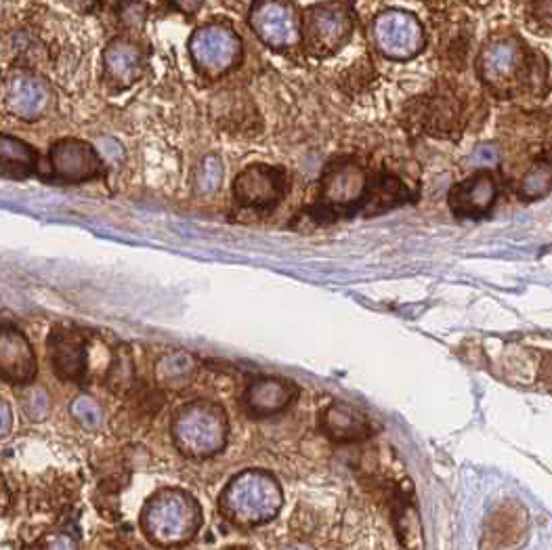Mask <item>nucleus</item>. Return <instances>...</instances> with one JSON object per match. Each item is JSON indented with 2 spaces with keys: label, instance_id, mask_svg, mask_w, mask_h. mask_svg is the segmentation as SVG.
Instances as JSON below:
<instances>
[{
  "label": "nucleus",
  "instance_id": "f257e3e1",
  "mask_svg": "<svg viewBox=\"0 0 552 550\" xmlns=\"http://www.w3.org/2000/svg\"><path fill=\"white\" fill-rule=\"evenodd\" d=\"M202 509L198 500L181 488H164L145 502L141 513L143 534L162 548L187 544L200 532Z\"/></svg>",
  "mask_w": 552,
  "mask_h": 550
},
{
  "label": "nucleus",
  "instance_id": "f03ea898",
  "mask_svg": "<svg viewBox=\"0 0 552 550\" xmlns=\"http://www.w3.org/2000/svg\"><path fill=\"white\" fill-rule=\"evenodd\" d=\"M229 435L227 414L212 401H189L173 418V439L181 454L208 458L219 454Z\"/></svg>",
  "mask_w": 552,
  "mask_h": 550
},
{
  "label": "nucleus",
  "instance_id": "7ed1b4c3",
  "mask_svg": "<svg viewBox=\"0 0 552 550\" xmlns=\"http://www.w3.org/2000/svg\"><path fill=\"white\" fill-rule=\"evenodd\" d=\"M280 485L267 473L246 471L227 483L219 498L221 513L238 525H259L278 515Z\"/></svg>",
  "mask_w": 552,
  "mask_h": 550
},
{
  "label": "nucleus",
  "instance_id": "20e7f679",
  "mask_svg": "<svg viewBox=\"0 0 552 550\" xmlns=\"http://www.w3.org/2000/svg\"><path fill=\"white\" fill-rule=\"evenodd\" d=\"M368 175L362 164L341 158L334 160L322 179V206L313 208L315 219L334 221L341 213H353L362 208L368 194Z\"/></svg>",
  "mask_w": 552,
  "mask_h": 550
},
{
  "label": "nucleus",
  "instance_id": "39448f33",
  "mask_svg": "<svg viewBox=\"0 0 552 550\" xmlns=\"http://www.w3.org/2000/svg\"><path fill=\"white\" fill-rule=\"evenodd\" d=\"M353 32V13L347 0H332L305 13L301 38L311 55L328 57L341 49Z\"/></svg>",
  "mask_w": 552,
  "mask_h": 550
},
{
  "label": "nucleus",
  "instance_id": "423d86ee",
  "mask_svg": "<svg viewBox=\"0 0 552 550\" xmlns=\"http://www.w3.org/2000/svg\"><path fill=\"white\" fill-rule=\"evenodd\" d=\"M189 55L202 74L217 78L238 66L242 57V42L231 28L204 26L191 34Z\"/></svg>",
  "mask_w": 552,
  "mask_h": 550
},
{
  "label": "nucleus",
  "instance_id": "0eeeda50",
  "mask_svg": "<svg viewBox=\"0 0 552 550\" xmlns=\"http://www.w3.org/2000/svg\"><path fill=\"white\" fill-rule=\"evenodd\" d=\"M376 49L389 59H412L424 47V32L420 21L406 11H385L372 24Z\"/></svg>",
  "mask_w": 552,
  "mask_h": 550
},
{
  "label": "nucleus",
  "instance_id": "6e6552de",
  "mask_svg": "<svg viewBox=\"0 0 552 550\" xmlns=\"http://www.w3.org/2000/svg\"><path fill=\"white\" fill-rule=\"evenodd\" d=\"M250 26L273 49H288L301 40L299 15L288 0H257L250 11Z\"/></svg>",
  "mask_w": 552,
  "mask_h": 550
},
{
  "label": "nucleus",
  "instance_id": "1a4fd4ad",
  "mask_svg": "<svg viewBox=\"0 0 552 550\" xmlns=\"http://www.w3.org/2000/svg\"><path fill=\"white\" fill-rule=\"evenodd\" d=\"M479 74L490 84V89L506 93L517 82H523L525 51L515 38H502L487 45L479 59Z\"/></svg>",
  "mask_w": 552,
  "mask_h": 550
},
{
  "label": "nucleus",
  "instance_id": "9d476101",
  "mask_svg": "<svg viewBox=\"0 0 552 550\" xmlns=\"http://www.w3.org/2000/svg\"><path fill=\"white\" fill-rule=\"evenodd\" d=\"M51 175L66 183H82L91 181L101 175L103 160L87 141L80 139H61L57 141L49 152Z\"/></svg>",
  "mask_w": 552,
  "mask_h": 550
},
{
  "label": "nucleus",
  "instance_id": "9b49d317",
  "mask_svg": "<svg viewBox=\"0 0 552 550\" xmlns=\"http://www.w3.org/2000/svg\"><path fill=\"white\" fill-rule=\"evenodd\" d=\"M286 177L282 168L267 164H252L238 175L233 183V196L246 208L267 210L278 204L284 196Z\"/></svg>",
  "mask_w": 552,
  "mask_h": 550
},
{
  "label": "nucleus",
  "instance_id": "f8f14e48",
  "mask_svg": "<svg viewBox=\"0 0 552 550\" xmlns=\"http://www.w3.org/2000/svg\"><path fill=\"white\" fill-rule=\"evenodd\" d=\"M3 95L7 110L13 116L30 122L45 116L51 99L47 82L26 70H17L7 78Z\"/></svg>",
  "mask_w": 552,
  "mask_h": 550
},
{
  "label": "nucleus",
  "instance_id": "ddd939ff",
  "mask_svg": "<svg viewBox=\"0 0 552 550\" xmlns=\"http://www.w3.org/2000/svg\"><path fill=\"white\" fill-rule=\"evenodd\" d=\"M51 366L59 378L80 380L89 368V347L76 330L59 328L49 338Z\"/></svg>",
  "mask_w": 552,
  "mask_h": 550
},
{
  "label": "nucleus",
  "instance_id": "4468645a",
  "mask_svg": "<svg viewBox=\"0 0 552 550\" xmlns=\"http://www.w3.org/2000/svg\"><path fill=\"white\" fill-rule=\"evenodd\" d=\"M36 374V357L28 338L15 328H0V376L28 385Z\"/></svg>",
  "mask_w": 552,
  "mask_h": 550
},
{
  "label": "nucleus",
  "instance_id": "2eb2a0df",
  "mask_svg": "<svg viewBox=\"0 0 552 550\" xmlns=\"http://www.w3.org/2000/svg\"><path fill=\"white\" fill-rule=\"evenodd\" d=\"M496 183L490 175H477L452 187L450 208L458 217H481L496 200Z\"/></svg>",
  "mask_w": 552,
  "mask_h": 550
},
{
  "label": "nucleus",
  "instance_id": "dca6fc26",
  "mask_svg": "<svg viewBox=\"0 0 552 550\" xmlns=\"http://www.w3.org/2000/svg\"><path fill=\"white\" fill-rule=\"evenodd\" d=\"M103 66L116 87H131L143 72V51L131 40H114L103 53Z\"/></svg>",
  "mask_w": 552,
  "mask_h": 550
},
{
  "label": "nucleus",
  "instance_id": "f3484780",
  "mask_svg": "<svg viewBox=\"0 0 552 550\" xmlns=\"http://www.w3.org/2000/svg\"><path fill=\"white\" fill-rule=\"evenodd\" d=\"M296 397V387L282 378H261L246 393V406L252 414L269 416L284 410Z\"/></svg>",
  "mask_w": 552,
  "mask_h": 550
},
{
  "label": "nucleus",
  "instance_id": "a211bd4d",
  "mask_svg": "<svg viewBox=\"0 0 552 550\" xmlns=\"http://www.w3.org/2000/svg\"><path fill=\"white\" fill-rule=\"evenodd\" d=\"M324 431L338 443L362 441L372 435L370 420L347 404H332L324 414Z\"/></svg>",
  "mask_w": 552,
  "mask_h": 550
},
{
  "label": "nucleus",
  "instance_id": "6ab92c4d",
  "mask_svg": "<svg viewBox=\"0 0 552 550\" xmlns=\"http://www.w3.org/2000/svg\"><path fill=\"white\" fill-rule=\"evenodd\" d=\"M36 152L17 137L0 135V179L24 181L36 171Z\"/></svg>",
  "mask_w": 552,
  "mask_h": 550
},
{
  "label": "nucleus",
  "instance_id": "aec40b11",
  "mask_svg": "<svg viewBox=\"0 0 552 550\" xmlns=\"http://www.w3.org/2000/svg\"><path fill=\"white\" fill-rule=\"evenodd\" d=\"M198 370L196 359L185 351H171L158 359L156 380L158 385L171 391L185 389L194 380Z\"/></svg>",
  "mask_w": 552,
  "mask_h": 550
},
{
  "label": "nucleus",
  "instance_id": "412c9836",
  "mask_svg": "<svg viewBox=\"0 0 552 550\" xmlns=\"http://www.w3.org/2000/svg\"><path fill=\"white\" fill-rule=\"evenodd\" d=\"M408 200V189L395 177H380L368 185V194L364 200V210L368 215H382L387 210L399 206Z\"/></svg>",
  "mask_w": 552,
  "mask_h": 550
},
{
  "label": "nucleus",
  "instance_id": "4be33fe9",
  "mask_svg": "<svg viewBox=\"0 0 552 550\" xmlns=\"http://www.w3.org/2000/svg\"><path fill=\"white\" fill-rule=\"evenodd\" d=\"M395 521H397V532H399L403 550H422V530H420L416 506L403 498L397 500Z\"/></svg>",
  "mask_w": 552,
  "mask_h": 550
},
{
  "label": "nucleus",
  "instance_id": "5701e85b",
  "mask_svg": "<svg viewBox=\"0 0 552 550\" xmlns=\"http://www.w3.org/2000/svg\"><path fill=\"white\" fill-rule=\"evenodd\" d=\"M552 189V158H540L527 168L519 194L523 200L544 198Z\"/></svg>",
  "mask_w": 552,
  "mask_h": 550
},
{
  "label": "nucleus",
  "instance_id": "b1692460",
  "mask_svg": "<svg viewBox=\"0 0 552 550\" xmlns=\"http://www.w3.org/2000/svg\"><path fill=\"white\" fill-rule=\"evenodd\" d=\"M427 116V129L435 135H445L448 131H454L458 126V103L450 97H439V101H433Z\"/></svg>",
  "mask_w": 552,
  "mask_h": 550
},
{
  "label": "nucleus",
  "instance_id": "393cba45",
  "mask_svg": "<svg viewBox=\"0 0 552 550\" xmlns=\"http://www.w3.org/2000/svg\"><path fill=\"white\" fill-rule=\"evenodd\" d=\"M223 183V164L217 156H208L198 168L196 175V194L210 196L215 194Z\"/></svg>",
  "mask_w": 552,
  "mask_h": 550
},
{
  "label": "nucleus",
  "instance_id": "a878e982",
  "mask_svg": "<svg viewBox=\"0 0 552 550\" xmlns=\"http://www.w3.org/2000/svg\"><path fill=\"white\" fill-rule=\"evenodd\" d=\"M72 416L78 420L84 429H99L103 425V408L97 404V401L91 395H78L72 401Z\"/></svg>",
  "mask_w": 552,
  "mask_h": 550
},
{
  "label": "nucleus",
  "instance_id": "bb28decb",
  "mask_svg": "<svg viewBox=\"0 0 552 550\" xmlns=\"http://www.w3.org/2000/svg\"><path fill=\"white\" fill-rule=\"evenodd\" d=\"M24 410L34 422L45 420V416L49 414V395H47V391L30 389L26 399H24Z\"/></svg>",
  "mask_w": 552,
  "mask_h": 550
},
{
  "label": "nucleus",
  "instance_id": "cd10ccee",
  "mask_svg": "<svg viewBox=\"0 0 552 550\" xmlns=\"http://www.w3.org/2000/svg\"><path fill=\"white\" fill-rule=\"evenodd\" d=\"M120 17L126 21V24L139 28L145 17H147V9L141 3V0H122L120 3Z\"/></svg>",
  "mask_w": 552,
  "mask_h": 550
},
{
  "label": "nucleus",
  "instance_id": "c85d7f7f",
  "mask_svg": "<svg viewBox=\"0 0 552 550\" xmlns=\"http://www.w3.org/2000/svg\"><path fill=\"white\" fill-rule=\"evenodd\" d=\"M469 160H471V164L477 166V168L498 164V160H500L498 145H494V143H483V145H479L477 150L471 154Z\"/></svg>",
  "mask_w": 552,
  "mask_h": 550
},
{
  "label": "nucleus",
  "instance_id": "c756f323",
  "mask_svg": "<svg viewBox=\"0 0 552 550\" xmlns=\"http://www.w3.org/2000/svg\"><path fill=\"white\" fill-rule=\"evenodd\" d=\"M97 152L103 160V164H120L124 160V152H122V147L114 141V139H101L99 145H97Z\"/></svg>",
  "mask_w": 552,
  "mask_h": 550
},
{
  "label": "nucleus",
  "instance_id": "7c9ffc66",
  "mask_svg": "<svg viewBox=\"0 0 552 550\" xmlns=\"http://www.w3.org/2000/svg\"><path fill=\"white\" fill-rule=\"evenodd\" d=\"M36 550H78L76 542L68 536H49L42 540Z\"/></svg>",
  "mask_w": 552,
  "mask_h": 550
},
{
  "label": "nucleus",
  "instance_id": "2f4dec72",
  "mask_svg": "<svg viewBox=\"0 0 552 550\" xmlns=\"http://www.w3.org/2000/svg\"><path fill=\"white\" fill-rule=\"evenodd\" d=\"M517 521H521V519H517ZM517 521L508 523V527H506V534H508V536H511V534H517V536H519V534H521V525H519ZM502 536H504V527H502L500 532H498V530H487L485 540H490V542H492V550H500Z\"/></svg>",
  "mask_w": 552,
  "mask_h": 550
},
{
  "label": "nucleus",
  "instance_id": "473e14b6",
  "mask_svg": "<svg viewBox=\"0 0 552 550\" xmlns=\"http://www.w3.org/2000/svg\"><path fill=\"white\" fill-rule=\"evenodd\" d=\"M13 410L11 406L7 404V401L0 399V439L9 437V433L13 431Z\"/></svg>",
  "mask_w": 552,
  "mask_h": 550
},
{
  "label": "nucleus",
  "instance_id": "72a5a7b5",
  "mask_svg": "<svg viewBox=\"0 0 552 550\" xmlns=\"http://www.w3.org/2000/svg\"><path fill=\"white\" fill-rule=\"evenodd\" d=\"M534 15L542 26L552 28V0H536L534 3Z\"/></svg>",
  "mask_w": 552,
  "mask_h": 550
},
{
  "label": "nucleus",
  "instance_id": "f704fd0d",
  "mask_svg": "<svg viewBox=\"0 0 552 550\" xmlns=\"http://www.w3.org/2000/svg\"><path fill=\"white\" fill-rule=\"evenodd\" d=\"M175 7L183 13H194L202 7V0H175Z\"/></svg>",
  "mask_w": 552,
  "mask_h": 550
},
{
  "label": "nucleus",
  "instance_id": "c9c22d12",
  "mask_svg": "<svg viewBox=\"0 0 552 550\" xmlns=\"http://www.w3.org/2000/svg\"><path fill=\"white\" fill-rule=\"evenodd\" d=\"M68 3H70V5H74L76 9L87 11V9H91V7H93L95 0H68Z\"/></svg>",
  "mask_w": 552,
  "mask_h": 550
},
{
  "label": "nucleus",
  "instance_id": "e433bc0d",
  "mask_svg": "<svg viewBox=\"0 0 552 550\" xmlns=\"http://www.w3.org/2000/svg\"><path fill=\"white\" fill-rule=\"evenodd\" d=\"M466 3H469L471 7H483L487 3H492V0H466Z\"/></svg>",
  "mask_w": 552,
  "mask_h": 550
}]
</instances>
